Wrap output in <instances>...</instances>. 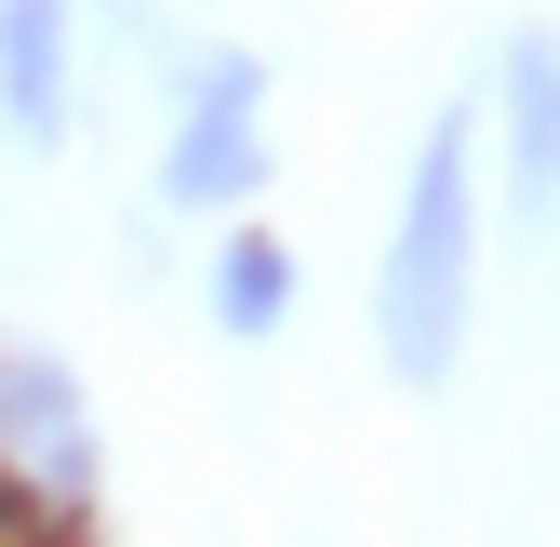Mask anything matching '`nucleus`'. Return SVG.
I'll use <instances>...</instances> for the list:
<instances>
[{
    "mask_svg": "<svg viewBox=\"0 0 560 547\" xmlns=\"http://www.w3.org/2000/svg\"><path fill=\"white\" fill-rule=\"evenodd\" d=\"M214 321L241 334V348H267V334H280V321H294V254H280V241H254V228H241V241L214 254Z\"/></svg>",
    "mask_w": 560,
    "mask_h": 547,
    "instance_id": "6",
    "label": "nucleus"
},
{
    "mask_svg": "<svg viewBox=\"0 0 560 547\" xmlns=\"http://www.w3.org/2000/svg\"><path fill=\"white\" fill-rule=\"evenodd\" d=\"M254 107H267V67H254L241 40H214V54L187 67L174 148H161V200H174V214H241V200L267 187V133H254Z\"/></svg>",
    "mask_w": 560,
    "mask_h": 547,
    "instance_id": "2",
    "label": "nucleus"
},
{
    "mask_svg": "<svg viewBox=\"0 0 560 547\" xmlns=\"http://www.w3.org/2000/svg\"><path fill=\"white\" fill-rule=\"evenodd\" d=\"M0 481H40L54 508L94 494V400L54 348H0Z\"/></svg>",
    "mask_w": 560,
    "mask_h": 547,
    "instance_id": "3",
    "label": "nucleus"
},
{
    "mask_svg": "<svg viewBox=\"0 0 560 547\" xmlns=\"http://www.w3.org/2000/svg\"><path fill=\"white\" fill-rule=\"evenodd\" d=\"M467 281H480V120H428L413 148V187H400V228H387V267H374V348L400 387H441L454 348H467Z\"/></svg>",
    "mask_w": 560,
    "mask_h": 547,
    "instance_id": "1",
    "label": "nucleus"
},
{
    "mask_svg": "<svg viewBox=\"0 0 560 547\" xmlns=\"http://www.w3.org/2000/svg\"><path fill=\"white\" fill-rule=\"evenodd\" d=\"M120 14H148V0H120Z\"/></svg>",
    "mask_w": 560,
    "mask_h": 547,
    "instance_id": "7",
    "label": "nucleus"
},
{
    "mask_svg": "<svg viewBox=\"0 0 560 547\" xmlns=\"http://www.w3.org/2000/svg\"><path fill=\"white\" fill-rule=\"evenodd\" d=\"M494 120H508V200H521V214H560V27L508 40Z\"/></svg>",
    "mask_w": 560,
    "mask_h": 547,
    "instance_id": "5",
    "label": "nucleus"
},
{
    "mask_svg": "<svg viewBox=\"0 0 560 547\" xmlns=\"http://www.w3.org/2000/svg\"><path fill=\"white\" fill-rule=\"evenodd\" d=\"M67 107H81V0H0V133L67 148Z\"/></svg>",
    "mask_w": 560,
    "mask_h": 547,
    "instance_id": "4",
    "label": "nucleus"
}]
</instances>
